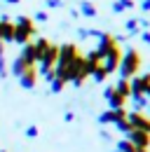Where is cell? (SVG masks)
I'll return each mask as SVG.
<instances>
[{
  "instance_id": "obj_32",
  "label": "cell",
  "mask_w": 150,
  "mask_h": 152,
  "mask_svg": "<svg viewBox=\"0 0 150 152\" xmlns=\"http://www.w3.org/2000/svg\"><path fill=\"white\" fill-rule=\"evenodd\" d=\"M136 152H150V150H136Z\"/></svg>"
},
{
  "instance_id": "obj_20",
  "label": "cell",
  "mask_w": 150,
  "mask_h": 152,
  "mask_svg": "<svg viewBox=\"0 0 150 152\" xmlns=\"http://www.w3.org/2000/svg\"><path fill=\"white\" fill-rule=\"evenodd\" d=\"M89 77H94V82H99V84H101V82H106V80H108V73H106V68H103V66H99Z\"/></svg>"
},
{
  "instance_id": "obj_10",
  "label": "cell",
  "mask_w": 150,
  "mask_h": 152,
  "mask_svg": "<svg viewBox=\"0 0 150 152\" xmlns=\"http://www.w3.org/2000/svg\"><path fill=\"white\" fill-rule=\"evenodd\" d=\"M19 84H21L24 89H35V84H38V66L26 68V70L19 75Z\"/></svg>"
},
{
  "instance_id": "obj_33",
  "label": "cell",
  "mask_w": 150,
  "mask_h": 152,
  "mask_svg": "<svg viewBox=\"0 0 150 152\" xmlns=\"http://www.w3.org/2000/svg\"><path fill=\"white\" fill-rule=\"evenodd\" d=\"M112 152H117V150H112Z\"/></svg>"
},
{
  "instance_id": "obj_25",
  "label": "cell",
  "mask_w": 150,
  "mask_h": 152,
  "mask_svg": "<svg viewBox=\"0 0 150 152\" xmlns=\"http://www.w3.org/2000/svg\"><path fill=\"white\" fill-rule=\"evenodd\" d=\"M45 7L47 10H59V7H63V2L61 0H45Z\"/></svg>"
},
{
  "instance_id": "obj_7",
  "label": "cell",
  "mask_w": 150,
  "mask_h": 152,
  "mask_svg": "<svg viewBox=\"0 0 150 152\" xmlns=\"http://www.w3.org/2000/svg\"><path fill=\"white\" fill-rule=\"evenodd\" d=\"M127 108H117V110H106V113L99 115V124H117V122H122V119H127Z\"/></svg>"
},
{
  "instance_id": "obj_11",
  "label": "cell",
  "mask_w": 150,
  "mask_h": 152,
  "mask_svg": "<svg viewBox=\"0 0 150 152\" xmlns=\"http://www.w3.org/2000/svg\"><path fill=\"white\" fill-rule=\"evenodd\" d=\"M115 45H117V40H115L112 33H101V35H99V45H96V52L103 56L106 52H110Z\"/></svg>"
},
{
  "instance_id": "obj_30",
  "label": "cell",
  "mask_w": 150,
  "mask_h": 152,
  "mask_svg": "<svg viewBox=\"0 0 150 152\" xmlns=\"http://www.w3.org/2000/svg\"><path fill=\"white\" fill-rule=\"evenodd\" d=\"M63 119H66V122H73V119H75V115H73V113H71V110H68V113L63 115Z\"/></svg>"
},
{
  "instance_id": "obj_5",
  "label": "cell",
  "mask_w": 150,
  "mask_h": 152,
  "mask_svg": "<svg viewBox=\"0 0 150 152\" xmlns=\"http://www.w3.org/2000/svg\"><path fill=\"white\" fill-rule=\"evenodd\" d=\"M129 84H131V96H146V91L150 89V73L131 77Z\"/></svg>"
},
{
  "instance_id": "obj_13",
  "label": "cell",
  "mask_w": 150,
  "mask_h": 152,
  "mask_svg": "<svg viewBox=\"0 0 150 152\" xmlns=\"http://www.w3.org/2000/svg\"><path fill=\"white\" fill-rule=\"evenodd\" d=\"M77 12H80V17H87V19H94V17L99 14V10L94 7V2H89V0H82Z\"/></svg>"
},
{
  "instance_id": "obj_19",
  "label": "cell",
  "mask_w": 150,
  "mask_h": 152,
  "mask_svg": "<svg viewBox=\"0 0 150 152\" xmlns=\"http://www.w3.org/2000/svg\"><path fill=\"white\" fill-rule=\"evenodd\" d=\"M7 75H10V70H7V58H5V45L0 42V77L5 80Z\"/></svg>"
},
{
  "instance_id": "obj_8",
  "label": "cell",
  "mask_w": 150,
  "mask_h": 152,
  "mask_svg": "<svg viewBox=\"0 0 150 152\" xmlns=\"http://www.w3.org/2000/svg\"><path fill=\"white\" fill-rule=\"evenodd\" d=\"M127 140L136 150H150V133H146V131H129Z\"/></svg>"
},
{
  "instance_id": "obj_3",
  "label": "cell",
  "mask_w": 150,
  "mask_h": 152,
  "mask_svg": "<svg viewBox=\"0 0 150 152\" xmlns=\"http://www.w3.org/2000/svg\"><path fill=\"white\" fill-rule=\"evenodd\" d=\"M120 61H122V49H120V45H115L110 52H106V54H103L101 66L106 68V73H108V75H112V73H117V68H120Z\"/></svg>"
},
{
  "instance_id": "obj_4",
  "label": "cell",
  "mask_w": 150,
  "mask_h": 152,
  "mask_svg": "<svg viewBox=\"0 0 150 152\" xmlns=\"http://www.w3.org/2000/svg\"><path fill=\"white\" fill-rule=\"evenodd\" d=\"M127 122H129L131 131H146L150 133V117L146 113H127Z\"/></svg>"
},
{
  "instance_id": "obj_15",
  "label": "cell",
  "mask_w": 150,
  "mask_h": 152,
  "mask_svg": "<svg viewBox=\"0 0 150 152\" xmlns=\"http://www.w3.org/2000/svg\"><path fill=\"white\" fill-rule=\"evenodd\" d=\"M134 7H136L134 0H115V2H112V12H115V14H122V12L134 10Z\"/></svg>"
},
{
  "instance_id": "obj_24",
  "label": "cell",
  "mask_w": 150,
  "mask_h": 152,
  "mask_svg": "<svg viewBox=\"0 0 150 152\" xmlns=\"http://www.w3.org/2000/svg\"><path fill=\"white\" fill-rule=\"evenodd\" d=\"M115 129H117V131H122L124 136H127V133L131 131V126H129V122H127V119H122V122H117V124H115Z\"/></svg>"
},
{
  "instance_id": "obj_31",
  "label": "cell",
  "mask_w": 150,
  "mask_h": 152,
  "mask_svg": "<svg viewBox=\"0 0 150 152\" xmlns=\"http://www.w3.org/2000/svg\"><path fill=\"white\" fill-rule=\"evenodd\" d=\"M146 98H148V103H150V89H148V91H146Z\"/></svg>"
},
{
  "instance_id": "obj_34",
  "label": "cell",
  "mask_w": 150,
  "mask_h": 152,
  "mask_svg": "<svg viewBox=\"0 0 150 152\" xmlns=\"http://www.w3.org/2000/svg\"><path fill=\"white\" fill-rule=\"evenodd\" d=\"M148 73H150V70H148Z\"/></svg>"
},
{
  "instance_id": "obj_27",
  "label": "cell",
  "mask_w": 150,
  "mask_h": 152,
  "mask_svg": "<svg viewBox=\"0 0 150 152\" xmlns=\"http://www.w3.org/2000/svg\"><path fill=\"white\" fill-rule=\"evenodd\" d=\"M26 136H28V138H38V126H35V124L26 126Z\"/></svg>"
},
{
  "instance_id": "obj_16",
  "label": "cell",
  "mask_w": 150,
  "mask_h": 152,
  "mask_svg": "<svg viewBox=\"0 0 150 152\" xmlns=\"http://www.w3.org/2000/svg\"><path fill=\"white\" fill-rule=\"evenodd\" d=\"M129 98H131V105H134L131 108L134 113H146V108H148V98L146 96H129Z\"/></svg>"
},
{
  "instance_id": "obj_26",
  "label": "cell",
  "mask_w": 150,
  "mask_h": 152,
  "mask_svg": "<svg viewBox=\"0 0 150 152\" xmlns=\"http://www.w3.org/2000/svg\"><path fill=\"white\" fill-rule=\"evenodd\" d=\"M77 38H80V40L92 38V31H89V28H77Z\"/></svg>"
},
{
  "instance_id": "obj_12",
  "label": "cell",
  "mask_w": 150,
  "mask_h": 152,
  "mask_svg": "<svg viewBox=\"0 0 150 152\" xmlns=\"http://www.w3.org/2000/svg\"><path fill=\"white\" fill-rule=\"evenodd\" d=\"M19 58H21L26 66H38V54H35V47H33V42H28V45H24V47H21Z\"/></svg>"
},
{
  "instance_id": "obj_2",
  "label": "cell",
  "mask_w": 150,
  "mask_h": 152,
  "mask_svg": "<svg viewBox=\"0 0 150 152\" xmlns=\"http://www.w3.org/2000/svg\"><path fill=\"white\" fill-rule=\"evenodd\" d=\"M38 28H35V21L31 19V17H17L14 19V42L17 45H28V42H33V38H35Z\"/></svg>"
},
{
  "instance_id": "obj_22",
  "label": "cell",
  "mask_w": 150,
  "mask_h": 152,
  "mask_svg": "<svg viewBox=\"0 0 150 152\" xmlns=\"http://www.w3.org/2000/svg\"><path fill=\"white\" fill-rule=\"evenodd\" d=\"M63 87H66V82H61L59 77H54V80L49 82V91H52V94H61V91H63Z\"/></svg>"
},
{
  "instance_id": "obj_23",
  "label": "cell",
  "mask_w": 150,
  "mask_h": 152,
  "mask_svg": "<svg viewBox=\"0 0 150 152\" xmlns=\"http://www.w3.org/2000/svg\"><path fill=\"white\" fill-rule=\"evenodd\" d=\"M33 21H40V23H45V21H49V12L47 10H40L33 14Z\"/></svg>"
},
{
  "instance_id": "obj_9",
  "label": "cell",
  "mask_w": 150,
  "mask_h": 152,
  "mask_svg": "<svg viewBox=\"0 0 150 152\" xmlns=\"http://www.w3.org/2000/svg\"><path fill=\"white\" fill-rule=\"evenodd\" d=\"M0 42L2 45L14 42V21L10 17H0Z\"/></svg>"
},
{
  "instance_id": "obj_6",
  "label": "cell",
  "mask_w": 150,
  "mask_h": 152,
  "mask_svg": "<svg viewBox=\"0 0 150 152\" xmlns=\"http://www.w3.org/2000/svg\"><path fill=\"white\" fill-rule=\"evenodd\" d=\"M103 98L108 101V108H110V110H117V108H127V98L117 94L112 84H108V87L103 89Z\"/></svg>"
},
{
  "instance_id": "obj_14",
  "label": "cell",
  "mask_w": 150,
  "mask_h": 152,
  "mask_svg": "<svg viewBox=\"0 0 150 152\" xmlns=\"http://www.w3.org/2000/svg\"><path fill=\"white\" fill-rule=\"evenodd\" d=\"M112 87H115V91H117L120 96H124V98L129 101V96H131V84H129V80H122V77H120Z\"/></svg>"
},
{
  "instance_id": "obj_18",
  "label": "cell",
  "mask_w": 150,
  "mask_h": 152,
  "mask_svg": "<svg viewBox=\"0 0 150 152\" xmlns=\"http://www.w3.org/2000/svg\"><path fill=\"white\" fill-rule=\"evenodd\" d=\"M124 31H127L129 35H138V33H141V28H138V19H134V17L127 19V21H124Z\"/></svg>"
},
{
  "instance_id": "obj_17",
  "label": "cell",
  "mask_w": 150,
  "mask_h": 152,
  "mask_svg": "<svg viewBox=\"0 0 150 152\" xmlns=\"http://www.w3.org/2000/svg\"><path fill=\"white\" fill-rule=\"evenodd\" d=\"M26 68H31V66H26V63H24V61L17 56L14 61H12V66H10V73H12L14 77H19L21 73H24V70H26Z\"/></svg>"
},
{
  "instance_id": "obj_1",
  "label": "cell",
  "mask_w": 150,
  "mask_h": 152,
  "mask_svg": "<svg viewBox=\"0 0 150 152\" xmlns=\"http://www.w3.org/2000/svg\"><path fill=\"white\" fill-rule=\"evenodd\" d=\"M141 63H143L141 52H138V49H134V47H129L127 52H122V61H120L117 73H120V77H122V80H131V77L138 75Z\"/></svg>"
},
{
  "instance_id": "obj_21",
  "label": "cell",
  "mask_w": 150,
  "mask_h": 152,
  "mask_svg": "<svg viewBox=\"0 0 150 152\" xmlns=\"http://www.w3.org/2000/svg\"><path fill=\"white\" fill-rule=\"evenodd\" d=\"M115 150L117 152H136V148L131 145L127 138H122V140H117V145H115Z\"/></svg>"
},
{
  "instance_id": "obj_28",
  "label": "cell",
  "mask_w": 150,
  "mask_h": 152,
  "mask_svg": "<svg viewBox=\"0 0 150 152\" xmlns=\"http://www.w3.org/2000/svg\"><path fill=\"white\" fill-rule=\"evenodd\" d=\"M138 35H141V40H143L146 45H150V31H141Z\"/></svg>"
},
{
  "instance_id": "obj_29",
  "label": "cell",
  "mask_w": 150,
  "mask_h": 152,
  "mask_svg": "<svg viewBox=\"0 0 150 152\" xmlns=\"http://www.w3.org/2000/svg\"><path fill=\"white\" fill-rule=\"evenodd\" d=\"M141 10H143V12H150V0H143V2H141Z\"/></svg>"
}]
</instances>
